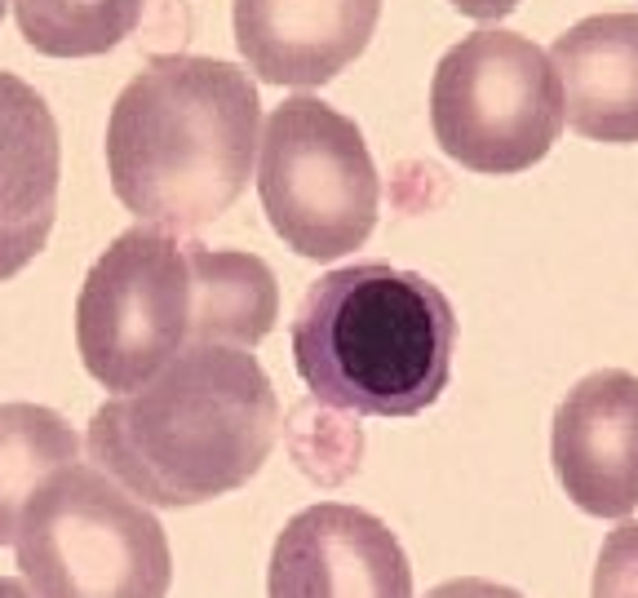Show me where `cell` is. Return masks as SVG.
<instances>
[{"label":"cell","instance_id":"5","mask_svg":"<svg viewBox=\"0 0 638 598\" xmlns=\"http://www.w3.org/2000/svg\"><path fill=\"white\" fill-rule=\"evenodd\" d=\"M200 284L191 240L138 222L89 266L76 297V351L85 373L130 394L186 346H196Z\"/></svg>","mask_w":638,"mask_h":598},{"label":"cell","instance_id":"2","mask_svg":"<svg viewBox=\"0 0 638 598\" xmlns=\"http://www.w3.org/2000/svg\"><path fill=\"white\" fill-rule=\"evenodd\" d=\"M258 133V85L240 62L156 53L107 115L111 191L138 222L200 231L248 186Z\"/></svg>","mask_w":638,"mask_h":598},{"label":"cell","instance_id":"3","mask_svg":"<svg viewBox=\"0 0 638 598\" xmlns=\"http://www.w3.org/2000/svg\"><path fill=\"white\" fill-rule=\"evenodd\" d=\"M289 338L297 377L319 404L355 417H417L449 390L457 310L417 271L355 261L306 289Z\"/></svg>","mask_w":638,"mask_h":598},{"label":"cell","instance_id":"20","mask_svg":"<svg viewBox=\"0 0 638 598\" xmlns=\"http://www.w3.org/2000/svg\"><path fill=\"white\" fill-rule=\"evenodd\" d=\"M0 14H5V0H0Z\"/></svg>","mask_w":638,"mask_h":598},{"label":"cell","instance_id":"10","mask_svg":"<svg viewBox=\"0 0 638 598\" xmlns=\"http://www.w3.org/2000/svg\"><path fill=\"white\" fill-rule=\"evenodd\" d=\"M381 0H235V45L267 85L319 89L368 49Z\"/></svg>","mask_w":638,"mask_h":598},{"label":"cell","instance_id":"6","mask_svg":"<svg viewBox=\"0 0 638 598\" xmlns=\"http://www.w3.org/2000/svg\"><path fill=\"white\" fill-rule=\"evenodd\" d=\"M563 120L554 62L519 32L479 27L434 66V143L470 173L510 178L541 164L559 143Z\"/></svg>","mask_w":638,"mask_h":598},{"label":"cell","instance_id":"12","mask_svg":"<svg viewBox=\"0 0 638 598\" xmlns=\"http://www.w3.org/2000/svg\"><path fill=\"white\" fill-rule=\"evenodd\" d=\"M563 115L590 143H638V14H590L550 45Z\"/></svg>","mask_w":638,"mask_h":598},{"label":"cell","instance_id":"11","mask_svg":"<svg viewBox=\"0 0 638 598\" xmlns=\"http://www.w3.org/2000/svg\"><path fill=\"white\" fill-rule=\"evenodd\" d=\"M58 178L62 143L49 102L14 72H0V284L49 244Z\"/></svg>","mask_w":638,"mask_h":598},{"label":"cell","instance_id":"18","mask_svg":"<svg viewBox=\"0 0 638 598\" xmlns=\"http://www.w3.org/2000/svg\"><path fill=\"white\" fill-rule=\"evenodd\" d=\"M449 5L475 23H501L505 14L519 10V0H449Z\"/></svg>","mask_w":638,"mask_h":598},{"label":"cell","instance_id":"16","mask_svg":"<svg viewBox=\"0 0 638 598\" xmlns=\"http://www.w3.org/2000/svg\"><path fill=\"white\" fill-rule=\"evenodd\" d=\"M590 598H638V523H621L594 563Z\"/></svg>","mask_w":638,"mask_h":598},{"label":"cell","instance_id":"1","mask_svg":"<svg viewBox=\"0 0 638 598\" xmlns=\"http://www.w3.org/2000/svg\"><path fill=\"white\" fill-rule=\"evenodd\" d=\"M280 439V399L248 346L196 342L89 417V461L160 510L244 488Z\"/></svg>","mask_w":638,"mask_h":598},{"label":"cell","instance_id":"9","mask_svg":"<svg viewBox=\"0 0 638 598\" xmlns=\"http://www.w3.org/2000/svg\"><path fill=\"white\" fill-rule=\"evenodd\" d=\"M550 461L567 501L594 518L638 505V377L599 368L563 394L550 422Z\"/></svg>","mask_w":638,"mask_h":598},{"label":"cell","instance_id":"17","mask_svg":"<svg viewBox=\"0 0 638 598\" xmlns=\"http://www.w3.org/2000/svg\"><path fill=\"white\" fill-rule=\"evenodd\" d=\"M426 598H524V594L510 585H496V581H483V576H457V581L434 585Z\"/></svg>","mask_w":638,"mask_h":598},{"label":"cell","instance_id":"7","mask_svg":"<svg viewBox=\"0 0 638 598\" xmlns=\"http://www.w3.org/2000/svg\"><path fill=\"white\" fill-rule=\"evenodd\" d=\"M258 195L271 231L310 261L355 253L381 209V178L351 115L324 98H284L258 147Z\"/></svg>","mask_w":638,"mask_h":598},{"label":"cell","instance_id":"4","mask_svg":"<svg viewBox=\"0 0 638 598\" xmlns=\"http://www.w3.org/2000/svg\"><path fill=\"white\" fill-rule=\"evenodd\" d=\"M32 598H169L160 518L102 465H62L23 510L14 541Z\"/></svg>","mask_w":638,"mask_h":598},{"label":"cell","instance_id":"13","mask_svg":"<svg viewBox=\"0 0 638 598\" xmlns=\"http://www.w3.org/2000/svg\"><path fill=\"white\" fill-rule=\"evenodd\" d=\"M200 284V319L196 342H226V346H258L280 319V284L275 271L258 253L240 248H209L191 240Z\"/></svg>","mask_w":638,"mask_h":598},{"label":"cell","instance_id":"19","mask_svg":"<svg viewBox=\"0 0 638 598\" xmlns=\"http://www.w3.org/2000/svg\"><path fill=\"white\" fill-rule=\"evenodd\" d=\"M0 598H32L27 581H14V576H0Z\"/></svg>","mask_w":638,"mask_h":598},{"label":"cell","instance_id":"8","mask_svg":"<svg viewBox=\"0 0 638 598\" xmlns=\"http://www.w3.org/2000/svg\"><path fill=\"white\" fill-rule=\"evenodd\" d=\"M267 598H413V563L377 514L319 501L275 537Z\"/></svg>","mask_w":638,"mask_h":598},{"label":"cell","instance_id":"14","mask_svg":"<svg viewBox=\"0 0 638 598\" xmlns=\"http://www.w3.org/2000/svg\"><path fill=\"white\" fill-rule=\"evenodd\" d=\"M81 461V435L45 404H0V546L19 541V523L36 488Z\"/></svg>","mask_w":638,"mask_h":598},{"label":"cell","instance_id":"15","mask_svg":"<svg viewBox=\"0 0 638 598\" xmlns=\"http://www.w3.org/2000/svg\"><path fill=\"white\" fill-rule=\"evenodd\" d=\"M14 19L49 58H94L138 27L143 0H14Z\"/></svg>","mask_w":638,"mask_h":598}]
</instances>
